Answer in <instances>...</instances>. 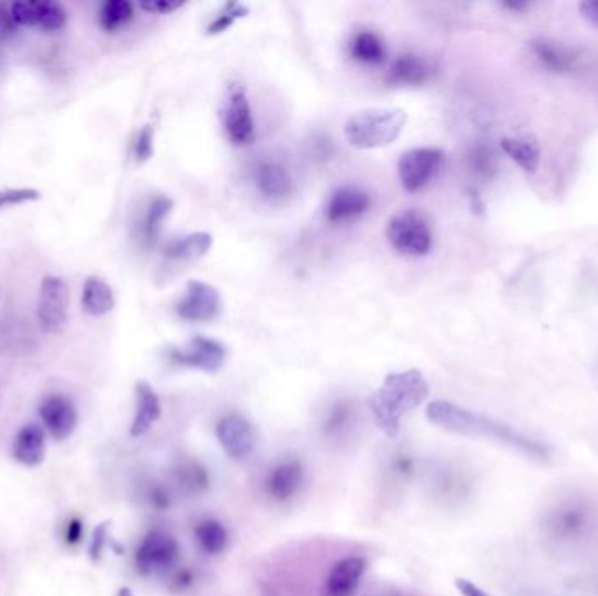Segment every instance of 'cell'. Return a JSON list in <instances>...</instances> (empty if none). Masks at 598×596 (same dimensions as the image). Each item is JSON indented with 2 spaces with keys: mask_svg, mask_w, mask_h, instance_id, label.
Returning a JSON list of instances; mask_svg holds the SVG:
<instances>
[{
  "mask_svg": "<svg viewBox=\"0 0 598 596\" xmlns=\"http://www.w3.org/2000/svg\"><path fill=\"white\" fill-rule=\"evenodd\" d=\"M425 416L429 422L453 434L488 439L492 443L506 446L509 450L518 451L530 460H536L541 464L550 462L551 448L548 444L513 429L508 423L497 422L494 418L460 408L452 402L432 401L425 409Z\"/></svg>",
  "mask_w": 598,
  "mask_h": 596,
  "instance_id": "obj_1",
  "label": "cell"
},
{
  "mask_svg": "<svg viewBox=\"0 0 598 596\" xmlns=\"http://www.w3.org/2000/svg\"><path fill=\"white\" fill-rule=\"evenodd\" d=\"M541 534L546 546L555 553H583L597 541V502L581 493L558 497L543 513Z\"/></svg>",
  "mask_w": 598,
  "mask_h": 596,
  "instance_id": "obj_2",
  "label": "cell"
},
{
  "mask_svg": "<svg viewBox=\"0 0 598 596\" xmlns=\"http://www.w3.org/2000/svg\"><path fill=\"white\" fill-rule=\"evenodd\" d=\"M429 397V383L418 369L390 373L382 387L369 399L375 422L389 437L397 436L406 413L417 409Z\"/></svg>",
  "mask_w": 598,
  "mask_h": 596,
  "instance_id": "obj_3",
  "label": "cell"
},
{
  "mask_svg": "<svg viewBox=\"0 0 598 596\" xmlns=\"http://www.w3.org/2000/svg\"><path fill=\"white\" fill-rule=\"evenodd\" d=\"M406 121L408 116L401 109H369L348 119L345 135L355 149H380L396 142Z\"/></svg>",
  "mask_w": 598,
  "mask_h": 596,
  "instance_id": "obj_4",
  "label": "cell"
},
{
  "mask_svg": "<svg viewBox=\"0 0 598 596\" xmlns=\"http://www.w3.org/2000/svg\"><path fill=\"white\" fill-rule=\"evenodd\" d=\"M385 236L404 256H425L432 249L431 224L418 210H403L387 224Z\"/></svg>",
  "mask_w": 598,
  "mask_h": 596,
  "instance_id": "obj_5",
  "label": "cell"
},
{
  "mask_svg": "<svg viewBox=\"0 0 598 596\" xmlns=\"http://www.w3.org/2000/svg\"><path fill=\"white\" fill-rule=\"evenodd\" d=\"M70 289L62 277L46 275L42 278L37 319L42 331L48 334L63 333L69 324Z\"/></svg>",
  "mask_w": 598,
  "mask_h": 596,
  "instance_id": "obj_6",
  "label": "cell"
},
{
  "mask_svg": "<svg viewBox=\"0 0 598 596\" xmlns=\"http://www.w3.org/2000/svg\"><path fill=\"white\" fill-rule=\"evenodd\" d=\"M179 542L163 530H151L140 542L135 553V565L140 574L153 576L174 567L179 558Z\"/></svg>",
  "mask_w": 598,
  "mask_h": 596,
  "instance_id": "obj_7",
  "label": "cell"
},
{
  "mask_svg": "<svg viewBox=\"0 0 598 596\" xmlns=\"http://www.w3.org/2000/svg\"><path fill=\"white\" fill-rule=\"evenodd\" d=\"M445 156L439 149L432 147H418L404 153L397 165L399 179L408 193H418L432 181L443 167Z\"/></svg>",
  "mask_w": 598,
  "mask_h": 596,
  "instance_id": "obj_8",
  "label": "cell"
},
{
  "mask_svg": "<svg viewBox=\"0 0 598 596\" xmlns=\"http://www.w3.org/2000/svg\"><path fill=\"white\" fill-rule=\"evenodd\" d=\"M224 128L233 144L249 146L256 139V126L252 118L251 104L244 86L231 83L224 105Z\"/></svg>",
  "mask_w": 598,
  "mask_h": 596,
  "instance_id": "obj_9",
  "label": "cell"
},
{
  "mask_svg": "<svg viewBox=\"0 0 598 596\" xmlns=\"http://www.w3.org/2000/svg\"><path fill=\"white\" fill-rule=\"evenodd\" d=\"M168 359L175 366L200 369L205 373H216L223 368L224 361H226V348L219 341L196 336L193 340L188 341V345L168 350Z\"/></svg>",
  "mask_w": 598,
  "mask_h": 596,
  "instance_id": "obj_10",
  "label": "cell"
},
{
  "mask_svg": "<svg viewBox=\"0 0 598 596\" xmlns=\"http://www.w3.org/2000/svg\"><path fill=\"white\" fill-rule=\"evenodd\" d=\"M11 16L18 27L39 28L42 32H58L65 27L69 14L55 0H20L11 6Z\"/></svg>",
  "mask_w": 598,
  "mask_h": 596,
  "instance_id": "obj_11",
  "label": "cell"
},
{
  "mask_svg": "<svg viewBox=\"0 0 598 596\" xmlns=\"http://www.w3.org/2000/svg\"><path fill=\"white\" fill-rule=\"evenodd\" d=\"M216 436L219 444L223 446L224 453L233 460L249 457L258 443L256 429L251 420L238 413H230L217 422Z\"/></svg>",
  "mask_w": 598,
  "mask_h": 596,
  "instance_id": "obj_12",
  "label": "cell"
},
{
  "mask_svg": "<svg viewBox=\"0 0 598 596\" xmlns=\"http://www.w3.org/2000/svg\"><path fill=\"white\" fill-rule=\"evenodd\" d=\"M175 310L189 322H210L221 312V294L210 284L191 280Z\"/></svg>",
  "mask_w": 598,
  "mask_h": 596,
  "instance_id": "obj_13",
  "label": "cell"
},
{
  "mask_svg": "<svg viewBox=\"0 0 598 596\" xmlns=\"http://www.w3.org/2000/svg\"><path fill=\"white\" fill-rule=\"evenodd\" d=\"M305 481V467L296 457L282 458L273 465L265 479V490L268 497L277 502L293 499L301 490Z\"/></svg>",
  "mask_w": 598,
  "mask_h": 596,
  "instance_id": "obj_14",
  "label": "cell"
},
{
  "mask_svg": "<svg viewBox=\"0 0 598 596\" xmlns=\"http://www.w3.org/2000/svg\"><path fill=\"white\" fill-rule=\"evenodd\" d=\"M39 415H41L42 425L56 441H63L72 436L79 420L76 404L70 401L69 397L58 396V394L46 397L42 401Z\"/></svg>",
  "mask_w": 598,
  "mask_h": 596,
  "instance_id": "obj_15",
  "label": "cell"
},
{
  "mask_svg": "<svg viewBox=\"0 0 598 596\" xmlns=\"http://www.w3.org/2000/svg\"><path fill=\"white\" fill-rule=\"evenodd\" d=\"M368 563L362 556H347L333 565L324 581V596H354L366 574Z\"/></svg>",
  "mask_w": 598,
  "mask_h": 596,
  "instance_id": "obj_16",
  "label": "cell"
},
{
  "mask_svg": "<svg viewBox=\"0 0 598 596\" xmlns=\"http://www.w3.org/2000/svg\"><path fill=\"white\" fill-rule=\"evenodd\" d=\"M369 203V195L362 189L354 186L336 189L327 201L326 219L333 224L354 221L368 212Z\"/></svg>",
  "mask_w": 598,
  "mask_h": 596,
  "instance_id": "obj_17",
  "label": "cell"
},
{
  "mask_svg": "<svg viewBox=\"0 0 598 596\" xmlns=\"http://www.w3.org/2000/svg\"><path fill=\"white\" fill-rule=\"evenodd\" d=\"M135 397H137V409H135V418H133L130 434L133 437H139L144 436L147 430L160 420L161 401L153 387L144 380H140L135 385Z\"/></svg>",
  "mask_w": 598,
  "mask_h": 596,
  "instance_id": "obj_18",
  "label": "cell"
},
{
  "mask_svg": "<svg viewBox=\"0 0 598 596\" xmlns=\"http://www.w3.org/2000/svg\"><path fill=\"white\" fill-rule=\"evenodd\" d=\"M44 453H46L44 430L35 423H28L25 427H21L14 437L13 457L20 464L35 467L44 460Z\"/></svg>",
  "mask_w": 598,
  "mask_h": 596,
  "instance_id": "obj_19",
  "label": "cell"
},
{
  "mask_svg": "<svg viewBox=\"0 0 598 596\" xmlns=\"http://www.w3.org/2000/svg\"><path fill=\"white\" fill-rule=\"evenodd\" d=\"M530 49L546 69L557 74L571 72L578 62V55L571 48L548 39H536L530 42Z\"/></svg>",
  "mask_w": 598,
  "mask_h": 596,
  "instance_id": "obj_20",
  "label": "cell"
},
{
  "mask_svg": "<svg viewBox=\"0 0 598 596\" xmlns=\"http://www.w3.org/2000/svg\"><path fill=\"white\" fill-rule=\"evenodd\" d=\"M84 312L91 317H104L107 313L114 310L116 298L111 285L105 282L104 278L91 277L86 278L83 285V298H81Z\"/></svg>",
  "mask_w": 598,
  "mask_h": 596,
  "instance_id": "obj_21",
  "label": "cell"
},
{
  "mask_svg": "<svg viewBox=\"0 0 598 596\" xmlns=\"http://www.w3.org/2000/svg\"><path fill=\"white\" fill-rule=\"evenodd\" d=\"M212 247V236L209 233H191L170 243L165 249V259L170 264L195 263L202 259Z\"/></svg>",
  "mask_w": 598,
  "mask_h": 596,
  "instance_id": "obj_22",
  "label": "cell"
},
{
  "mask_svg": "<svg viewBox=\"0 0 598 596\" xmlns=\"http://www.w3.org/2000/svg\"><path fill=\"white\" fill-rule=\"evenodd\" d=\"M501 147L525 174H536L541 167V147L532 137H504Z\"/></svg>",
  "mask_w": 598,
  "mask_h": 596,
  "instance_id": "obj_23",
  "label": "cell"
},
{
  "mask_svg": "<svg viewBox=\"0 0 598 596\" xmlns=\"http://www.w3.org/2000/svg\"><path fill=\"white\" fill-rule=\"evenodd\" d=\"M429 65L415 55H401L392 63L387 83L394 86H420L429 79Z\"/></svg>",
  "mask_w": 598,
  "mask_h": 596,
  "instance_id": "obj_24",
  "label": "cell"
},
{
  "mask_svg": "<svg viewBox=\"0 0 598 596\" xmlns=\"http://www.w3.org/2000/svg\"><path fill=\"white\" fill-rule=\"evenodd\" d=\"M256 184L266 198H286L294 189V182L286 168L277 163H265L256 172Z\"/></svg>",
  "mask_w": 598,
  "mask_h": 596,
  "instance_id": "obj_25",
  "label": "cell"
},
{
  "mask_svg": "<svg viewBox=\"0 0 598 596\" xmlns=\"http://www.w3.org/2000/svg\"><path fill=\"white\" fill-rule=\"evenodd\" d=\"M195 539L198 548L202 549L205 555L216 556L221 555L224 549L228 548L230 535L221 521L209 518L196 525Z\"/></svg>",
  "mask_w": 598,
  "mask_h": 596,
  "instance_id": "obj_26",
  "label": "cell"
},
{
  "mask_svg": "<svg viewBox=\"0 0 598 596\" xmlns=\"http://www.w3.org/2000/svg\"><path fill=\"white\" fill-rule=\"evenodd\" d=\"M135 16L132 2L128 0H107L100 7L98 23L104 32L114 34L121 28H125Z\"/></svg>",
  "mask_w": 598,
  "mask_h": 596,
  "instance_id": "obj_27",
  "label": "cell"
},
{
  "mask_svg": "<svg viewBox=\"0 0 598 596\" xmlns=\"http://www.w3.org/2000/svg\"><path fill=\"white\" fill-rule=\"evenodd\" d=\"M350 53L357 62L362 63H382L387 56L382 39L375 32H368V30L355 34L350 44Z\"/></svg>",
  "mask_w": 598,
  "mask_h": 596,
  "instance_id": "obj_28",
  "label": "cell"
},
{
  "mask_svg": "<svg viewBox=\"0 0 598 596\" xmlns=\"http://www.w3.org/2000/svg\"><path fill=\"white\" fill-rule=\"evenodd\" d=\"M177 481L184 492L193 495L207 492L210 485L209 472L195 460H182L177 467Z\"/></svg>",
  "mask_w": 598,
  "mask_h": 596,
  "instance_id": "obj_29",
  "label": "cell"
},
{
  "mask_svg": "<svg viewBox=\"0 0 598 596\" xmlns=\"http://www.w3.org/2000/svg\"><path fill=\"white\" fill-rule=\"evenodd\" d=\"M174 208V201L167 196H158L154 198L153 203L147 208L146 219H144V238L147 243L156 242L158 233H160L161 222L170 214Z\"/></svg>",
  "mask_w": 598,
  "mask_h": 596,
  "instance_id": "obj_30",
  "label": "cell"
},
{
  "mask_svg": "<svg viewBox=\"0 0 598 596\" xmlns=\"http://www.w3.org/2000/svg\"><path fill=\"white\" fill-rule=\"evenodd\" d=\"M352 409L348 408V404L340 402L336 404L331 413L326 418V432L327 436H340L350 425V418H352Z\"/></svg>",
  "mask_w": 598,
  "mask_h": 596,
  "instance_id": "obj_31",
  "label": "cell"
},
{
  "mask_svg": "<svg viewBox=\"0 0 598 596\" xmlns=\"http://www.w3.org/2000/svg\"><path fill=\"white\" fill-rule=\"evenodd\" d=\"M42 196L34 188L0 189V208L18 207L30 201H39Z\"/></svg>",
  "mask_w": 598,
  "mask_h": 596,
  "instance_id": "obj_32",
  "label": "cell"
},
{
  "mask_svg": "<svg viewBox=\"0 0 598 596\" xmlns=\"http://www.w3.org/2000/svg\"><path fill=\"white\" fill-rule=\"evenodd\" d=\"M247 13H249L247 7L240 6V4H228V6L224 7L223 13L219 14V18L210 23L209 34L214 35L226 32L238 18H242Z\"/></svg>",
  "mask_w": 598,
  "mask_h": 596,
  "instance_id": "obj_33",
  "label": "cell"
},
{
  "mask_svg": "<svg viewBox=\"0 0 598 596\" xmlns=\"http://www.w3.org/2000/svg\"><path fill=\"white\" fill-rule=\"evenodd\" d=\"M469 160H471V167H473L476 174L485 175V177H490V175L494 174L495 156L488 147H474L471 154H469Z\"/></svg>",
  "mask_w": 598,
  "mask_h": 596,
  "instance_id": "obj_34",
  "label": "cell"
},
{
  "mask_svg": "<svg viewBox=\"0 0 598 596\" xmlns=\"http://www.w3.org/2000/svg\"><path fill=\"white\" fill-rule=\"evenodd\" d=\"M154 153V130L153 126L146 125L140 130L137 142H135V158L139 163H146Z\"/></svg>",
  "mask_w": 598,
  "mask_h": 596,
  "instance_id": "obj_35",
  "label": "cell"
},
{
  "mask_svg": "<svg viewBox=\"0 0 598 596\" xmlns=\"http://www.w3.org/2000/svg\"><path fill=\"white\" fill-rule=\"evenodd\" d=\"M184 6H186V2H174V0H151V2H142L140 4L144 11L154 14L174 13V11Z\"/></svg>",
  "mask_w": 598,
  "mask_h": 596,
  "instance_id": "obj_36",
  "label": "cell"
},
{
  "mask_svg": "<svg viewBox=\"0 0 598 596\" xmlns=\"http://www.w3.org/2000/svg\"><path fill=\"white\" fill-rule=\"evenodd\" d=\"M84 528H83V521L79 520V518H70L67 521V525H65V542L69 544V546H76L81 542L83 539Z\"/></svg>",
  "mask_w": 598,
  "mask_h": 596,
  "instance_id": "obj_37",
  "label": "cell"
},
{
  "mask_svg": "<svg viewBox=\"0 0 598 596\" xmlns=\"http://www.w3.org/2000/svg\"><path fill=\"white\" fill-rule=\"evenodd\" d=\"M16 23L11 16V7L7 9L4 4H0V39H7L16 34Z\"/></svg>",
  "mask_w": 598,
  "mask_h": 596,
  "instance_id": "obj_38",
  "label": "cell"
},
{
  "mask_svg": "<svg viewBox=\"0 0 598 596\" xmlns=\"http://www.w3.org/2000/svg\"><path fill=\"white\" fill-rule=\"evenodd\" d=\"M149 502L153 504L156 509H167L170 506V495H168L167 490L163 488V486H153L151 490H149Z\"/></svg>",
  "mask_w": 598,
  "mask_h": 596,
  "instance_id": "obj_39",
  "label": "cell"
},
{
  "mask_svg": "<svg viewBox=\"0 0 598 596\" xmlns=\"http://www.w3.org/2000/svg\"><path fill=\"white\" fill-rule=\"evenodd\" d=\"M579 13L590 25L598 28V0H585L579 4Z\"/></svg>",
  "mask_w": 598,
  "mask_h": 596,
  "instance_id": "obj_40",
  "label": "cell"
},
{
  "mask_svg": "<svg viewBox=\"0 0 598 596\" xmlns=\"http://www.w3.org/2000/svg\"><path fill=\"white\" fill-rule=\"evenodd\" d=\"M455 586H457V590H459V593L462 596H492L488 595L487 591L481 590L480 586H476L473 581L462 579V577H459V579L455 581Z\"/></svg>",
  "mask_w": 598,
  "mask_h": 596,
  "instance_id": "obj_41",
  "label": "cell"
},
{
  "mask_svg": "<svg viewBox=\"0 0 598 596\" xmlns=\"http://www.w3.org/2000/svg\"><path fill=\"white\" fill-rule=\"evenodd\" d=\"M105 539H107V527L102 525V527L97 528V532L93 535V541H91V558L93 560H98L100 555H102V551H104V544Z\"/></svg>",
  "mask_w": 598,
  "mask_h": 596,
  "instance_id": "obj_42",
  "label": "cell"
},
{
  "mask_svg": "<svg viewBox=\"0 0 598 596\" xmlns=\"http://www.w3.org/2000/svg\"><path fill=\"white\" fill-rule=\"evenodd\" d=\"M504 6L509 7V9H513V11H522V9H527L530 4L529 2H506Z\"/></svg>",
  "mask_w": 598,
  "mask_h": 596,
  "instance_id": "obj_43",
  "label": "cell"
},
{
  "mask_svg": "<svg viewBox=\"0 0 598 596\" xmlns=\"http://www.w3.org/2000/svg\"><path fill=\"white\" fill-rule=\"evenodd\" d=\"M118 596H133V593L128 588H123V590L119 591Z\"/></svg>",
  "mask_w": 598,
  "mask_h": 596,
  "instance_id": "obj_44",
  "label": "cell"
}]
</instances>
